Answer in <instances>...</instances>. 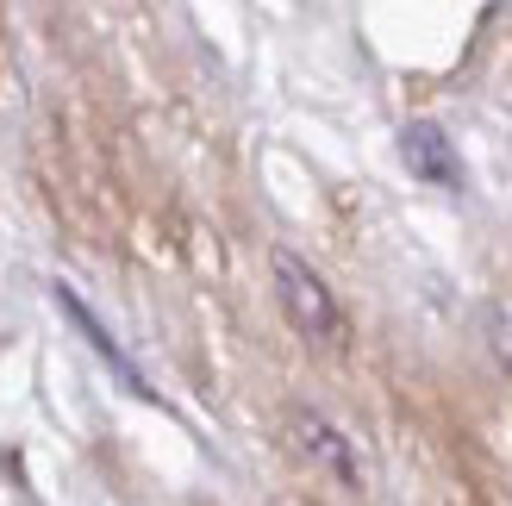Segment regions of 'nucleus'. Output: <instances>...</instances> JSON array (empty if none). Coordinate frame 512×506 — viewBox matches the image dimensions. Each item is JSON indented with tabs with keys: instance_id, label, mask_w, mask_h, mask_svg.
<instances>
[{
	"instance_id": "2",
	"label": "nucleus",
	"mask_w": 512,
	"mask_h": 506,
	"mask_svg": "<svg viewBox=\"0 0 512 506\" xmlns=\"http://www.w3.org/2000/svg\"><path fill=\"white\" fill-rule=\"evenodd\" d=\"M281 432H288V450H294V457H300L306 469H319L325 482H338V488H363V469H356L350 438H344L325 413H313V407H288Z\"/></svg>"
},
{
	"instance_id": "4",
	"label": "nucleus",
	"mask_w": 512,
	"mask_h": 506,
	"mask_svg": "<svg viewBox=\"0 0 512 506\" xmlns=\"http://www.w3.org/2000/svg\"><path fill=\"white\" fill-rule=\"evenodd\" d=\"M57 300H63V307H69V319H75V325H82V332H88V338H94V350H100V357H107V363H113V369H119V375H132V363H125V357H119V350H113V338H107V332H100V325H94V313H88V307H82V300H75V294H69V288H63V294H57ZM132 382H138V375H132Z\"/></svg>"
},
{
	"instance_id": "5",
	"label": "nucleus",
	"mask_w": 512,
	"mask_h": 506,
	"mask_svg": "<svg viewBox=\"0 0 512 506\" xmlns=\"http://www.w3.org/2000/svg\"><path fill=\"white\" fill-rule=\"evenodd\" d=\"M488 344H494V363H500L506 388H512V313H506V307L488 313Z\"/></svg>"
},
{
	"instance_id": "3",
	"label": "nucleus",
	"mask_w": 512,
	"mask_h": 506,
	"mask_svg": "<svg viewBox=\"0 0 512 506\" xmlns=\"http://www.w3.org/2000/svg\"><path fill=\"white\" fill-rule=\"evenodd\" d=\"M400 150H406V163H413V175H425V182H444V188L463 182V163H456V150L438 125H406Z\"/></svg>"
},
{
	"instance_id": "1",
	"label": "nucleus",
	"mask_w": 512,
	"mask_h": 506,
	"mask_svg": "<svg viewBox=\"0 0 512 506\" xmlns=\"http://www.w3.org/2000/svg\"><path fill=\"white\" fill-rule=\"evenodd\" d=\"M269 275H275V300H281V319L313 344V350H344L350 325L338 294L325 288V275L300 257V250H269Z\"/></svg>"
}]
</instances>
